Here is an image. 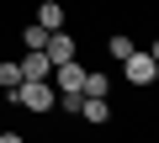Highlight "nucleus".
Segmentation results:
<instances>
[{"label":"nucleus","mask_w":159,"mask_h":143,"mask_svg":"<svg viewBox=\"0 0 159 143\" xmlns=\"http://www.w3.org/2000/svg\"><path fill=\"white\" fill-rule=\"evenodd\" d=\"M0 85H6V96L16 101V90H21V69H16V64H0Z\"/></svg>","instance_id":"8"},{"label":"nucleus","mask_w":159,"mask_h":143,"mask_svg":"<svg viewBox=\"0 0 159 143\" xmlns=\"http://www.w3.org/2000/svg\"><path fill=\"white\" fill-rule=\"evenodd\" d=\"M43 58H48L53 69H58V64H74V37H69V32H53L48 48H43Z\"/></svg>","instance_id":"4"},{"label":"nucleus","mask_w":159,"mask_h":143,"mask_svg":"<svg viewBox=\"0 0 159 143\" xmlns=\"http://www.w3.org/2000/svg\"><path fill=\"white\" fill-rule=\"evenodd\" d=\"M16 69H21V85H32V80H48V74H53V64H48L43 53H27Z\"/></svg>","instance_id":"5"},{"label":"nucleus","mask_w":159,"mask_h":143,"mask_svg":"<svg viewBox=\"0 0 159 143\" xmlns=\"http://www.w3.org/2000/svg\"><path fill=\"white\" fill-rule=\"evenodd\" d=\"M122 74H127V85H148L159 69H154V58H148V53H133V58H122Z\"/></svg>","instance_id":"3"},{"label":"nucleus","mask_w":159,"mask_h":143,"mask_svg":"<svg viewBox=\"0 0 159 143\" xmlns=\"http://www.w3.org/2000/svg\"><path fill=\"white\" fill-rule=\"evenodd\" d=\"M48 37H53V32H43V27H37V21H32V27H27V37H21V42H27V53H43V48H48Z\"/></svg>","instance_id":"9"},{"label":"nucleus","mask_w":159,"mask_h":143,"mask_svg":"<svg viewBox=\"0 0 159 143\" xmlns=\"http://www.w3.org/2000/svg\"><path fill=\"white\" fill-rule=\"evenodd\" d=\"M0 143H21V132H0Z\"/></svg>","instance_id":"12"},{"label":"nucleus","mask_w":159,"mask_h":143,"mask_svg":"<svg viewBox=\"0 0 159 143\" xmlns=\"http://www.w3.org/2000/svg\"><path fill=\"white\" fill-rule=\"evenodd\" d=\"M16 101H21L27 111H53V85H48V80H32V85L16 90Z\"/></svg>","instance_id":"2"},{"label":"nucleus","mask_w":159,"mask_h":143,"mask_svg":"<svg viewBox=\"0 0 159 143\" xmlns=\"http://www.w3.org/2000/svg\"><path fill=\"white\" fill-rule=\"evenodd\" d=\"M80 117H85L90 127H101V122H111V106H106V101H90V96H85V101H80Z\"/></svg>","instance_id":"7"},{"label":"nucleus","mask_w":159,"mask_h":143,"mask_svg":"<svg viewBox=\"0 0 159 143\" xmlns=\"http://www.w3.org/2000/svg\"><path fill=\"white\" fill-rule=\"evenodd\" d=\"M106 90H111L106 74H90V80H85V96H90V101H106Z\"/></svg>","instance_id":"11"},{"label":"nucleus","mask_w":159,"mask_h":143,"mask_svg":"<svg viewBox=\"0 0 159 143\" xmlns=\"http://www.w3.org/2000/svg\"><path fill=\"white\" fill-rule=\"evenodd\" d=\"M85 80H90V69H80V64H58L53 74H48V85L58 96H85Z\"/></svg>","instance_id":"1"},{"label":"nucleus","mask_w":159,"mask_h":143,"mask_svg":"<svg viewBox=\"0 0 159 143\" xmlns=\"http://www.w3.org/2000/svg\"><path fill=\"white\" fill-rule=\"evenodd\" d=\"M106 48H111V58H117V64H122V58H133V53H138V48H133V37H122V32H117V37H111V42H106Z\"/></svg>","instance_id":"10"},{"label":"nucleus","mask_w":159,"mask_h":143,"mask_svg":"<svg viewBox=\"0 0 159 143\" xmlns=\"http://www.w3.org/2000/svg\"><path fill=\"white\" fill-rule=\"evenodd\" d=\"M148 58H154V69H159V42H154V48H148Z\"/></svg>","instance_id":"13"},{"label":"nucleus","mask_w":159,"mask_h":143,"mask_svg":"<svg viewBox=\"0 0 159 143\" xmlns=\"http://www.w3.org/2000/svg\"><path fill=\"white\" fill-rule=\"evenodd\" d=\"M37 27L43 32H64V6H58V0H43V6H37Z\"/></svg>","instance_id":"6"}]
</instances>
